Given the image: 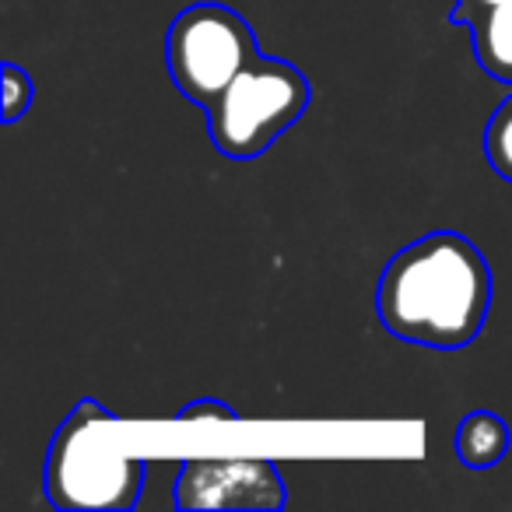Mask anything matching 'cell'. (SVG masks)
Segmentation results:
<instances>
[{
  "label": "cell",
  "instance_id": "6da1fadb",
  "mask_svg": "<svg viewBox=\"0 0 512 512\" xmlns=\"http://www.w3.org/2000/svg\"><path fill=\"white\" fill-rule=\"evenodd\" d=\"M376 309L400 341L435 351L467 348L491 309L488 260L460 232L439 228L421 235L383 267Z\"/></svg>",
  "mask_w": 512,
  "mask_h": 512
},
{
  "label": "cell",
  "instance_id": "7a4b0ae2",
  "mask_svg": "<svg viewBox=\"0 0 512 512\" xmlns=\"http://www.w3.org/2000/svg\"><path fill=\"white\" fill-rule=\"evenodd\" d=\"M120 418L81 400L57 428L46 453V498L53 509H134L144 488V460L123 442Z\"/></svg>",
  "mask_w": 512,
  "mask_h": 512
},
{
  "label": "cell",
  "instance_id": "3957f363",
  "mask_svg": "<svg viewBox=\"0 0 512 512\" xmlns=\"http://www.w3.org/2000/svg\"><path fill=\"white\" fill-rule=\"evenodd\" d=\"M309 81L288 60L256 57L207 106L211 144L225 158L249 162L264 155L309 106Z\"/></svg>",
  "mask_w": 512,
  "mask_h": 512
},
{
  "label": "cell",
  "instance_id": "277c9868",
  "mask_svg": "<svg viewBox=\"0 0 512 512\" xmlns=\"http://www.w3.org/2000/svg\"><path fill=\"white\" fill-rule=\"evenodd\" d=\"M260 57L256 36L225 4H190L165 32V67L176 88L197 106H211L246 64Z\"/></svg>",
  "mask_w": 512,
  "mask_h": 512
},
{
  "label": "cell",
  "instance_id": "5b68a950",
  "mask_svg": "<svg viewBox=\"0 0 512 512\" xmlns=\"http://www.w3.org/2000/svg\"><path fill=\"white\" fill-rule=\"evenodd\" d=\"M179 509H281L285 481L264 456H200L176 477Z\"/></svg>",
  "mask_w": 512,
  "mask_h": 512
},
{
  "label": "cell",
  "instance_id": "8992f818",
  "mask_svg": "<svg viewBox=\"0 0 512 512\" xmlns=\"http://www.w3.org/2000/svg\"><path fill=\"white\" fill-rule=\"evenodd\" d=\"M509 453V425L491 411H470L456 425V456L463 467L488 470Z\"/></svg>",
  "mask_w": 512,
  "mask_h": 512
},
{
  "label": "cell",
  "instance_id": "52a82bcc",
  "mask_svg": "<svg viewBox=\"0 0 512 512\" xmlns=\"http://www.w3.org/2000/svg\"><path fill=\"white\" fill-rule=\"evenodd\" d=\"M477 64L498 81H512V0L477 15L467 25Z\"/></svg>",
  "mask_w": 512,
  "mask_h": 512
},
{
  "label": "cell",
  "instance_id": "ba28073f",
  "mask_svg": "<svg viewBox=\"0 0 512 512\" xmlns=\"http://www.w3.org/2000/svg\"><path fill=\"white\" fill-rule=\"evenodd\" d=\"M484 155L495 176L512 183V95L498 102V109L491 113L488 130H484Z\"/></svg>",
  "mask_w": 512,
  "mask_h": 512
},
{
  "label": "cell",
  "instance_id": "9c48e42d",
  "mask_svg": "<svg viewBox=\"0 0 512 512\" xmlns=\"http://www.w3.org/2000/svg\"><path fill=\"white\" fill-rule=\"evenodd\" d=\"M32 95H36V85H32L29 74L18 64H4V92H0V99H4V123L22 120V113H29L32 106Z\"/></svg>",
  "mask_w": 512,
  "mask_h": 512
},
{
  "label": "cell",
  "instance_id": "30bf717a",
  "mask_svg": "<svg viewBox=\"0 0 512 512\" xmlns=\"http://www.w3.org/2000/svg\"><path fill=\"white\" fill-rule=\"evenodd\" d=\"M239 414L232 411V407L225 404V400H193V404H186L183 411H179V421H235Z\"/></svg>",
  "mask_w": 512,
  "mask_h": 512
},
{
  "label": "cell",
  "instance_id": "8fae6325",
  "mask_svg": "<svg viewBox=\"0 0 512 512\" xmlns=\"http://www.w3.org/2000/svg\"><path fill=\"white\" fill-rule=\"evenodd\" d=\"M498 4H509V0H456L453 22L470 25L477 15H484V11H491V8H498Z\"/></svg>",
  "mask_w": 512,
  "mask_h": 512
}]
</instances>
